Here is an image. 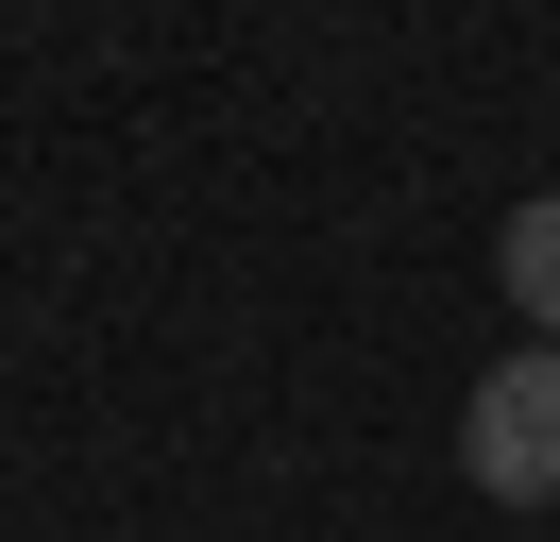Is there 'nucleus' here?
<instances>
[{"label": "nucleus", "instance_id": "f03ea898", "mask_svg": "<svg viewBox=\"0 0 560 542\" xmlns=\"http://www.w3.org/2000/svg\"><path fill=\"white\" fill-rule=\"evenodd\" d=\"M492 288H510V305H526V339L560 356V187H544V203H510V237H492Z\"/></svg>", "mask_w": 560, "mask_h": 542}, {"label": "nucleus", "instance_id": "f257e3e1", "mask_svg": "<svg viewBox=\"0 0 560 542\" xmlns=\"http://www.w3.org/2000/svg\"><path fill=\"white\" fill-rule=\"evenodd\" d=\"M458 474H476L492 508H560V356L526 339L510 373H476V406H458Z\"/></svg>", "mask_w": 560, "mask_h": 542}]
</instances>
